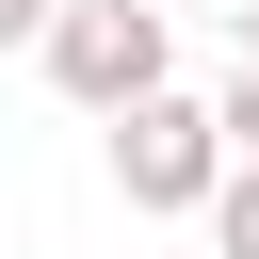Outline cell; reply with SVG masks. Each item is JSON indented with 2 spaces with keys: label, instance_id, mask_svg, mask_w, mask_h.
Instances as JSON below:
<instances>
[{
  "label": "cell",
  "instance_id": "cell-1",
  "mask_svg": "<svg viewBox=\"0 0 259 259\" xmlns=\"http://www.w3.org/2000/svg\"><path fill=\"white\" fill-rule=\"evenodd\" d=\"M32 65H49V97H65V113H130V97H162V81H178V32H162V0H65Z\"/></svg>",
  "mask_w": 259,
  "mask_h": 259
},
{
  "label": "cell",
  "instance_id": "cell-2",
  "mask_svg": "<svg viewBox=\"0 0 259 259\" xmlns=\"http://www.w3.org/2000/svg\"><path fill=\"white\" fill-rule=\"evenodd\" d=\"M97 130H113V194H130V210H178V227H194V210L227 194V113H210V97L162 81V97L97 113Z\"/></svg>",
  "mask_w": 259,
  "mask_h": 259
},
{
  "label": "cell",
  "instance_id": "cell-3",
  "mask_svg": "<svg viewBox=\"0 0 259 259\" xmlns=\"http://www.w3.org/2000/svg\"><path fill=\"white\" fill-rule=\"evenodd\" d=\"M194 227H210V259H259V162H227V194H210Z\"/></svg>",
  "mask_w": 259,
  "mask_h": 259
},
{
  "label": "cell",
  "instance_id": "cell-4",
  "mask_svg": "<svg viewBox=\"0 0 259 259\" xmlns=\"http://www.w3.org/2000/svg\"><path fill=\"white\" fill-rule=\"evenodd\" d=\"M210 113H227V162H259V32H243V65H227V97H210Z\"/></svg>",
  "mask_w": 259,
  "mask_h": 259
},
{
  "label": "cell",
  "instance_id": "cell-5",
  "mask_svg": "<svg viewBox=\"0 0 259 259\" xmlns=\"http://www.w3.org/2000/svg\"><path fill=\"white\" fill-rule=\"evenodd\" d=\"M49 16H65V0H0V49H49Z\"/></svg>",
  "mask_w": 259,
  "mask_h": 259
},
{
  "label": "cell",
  "instance_id": "cell-6",
  "mask_svg": "<svg viewBox=\"0 0 259 259\" xmlns=\"http://www.w3.org/2000/svg\"><path fill=\"white\" fill-rule=\"evenodd\" d=\"M243 32H259V0H243Z\"/></svg>",
  "mask_w": 259,
  "mask_h": 259
}]
</instances>
